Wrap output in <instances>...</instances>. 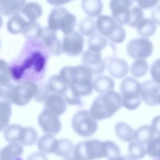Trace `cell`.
<instances>
[{
  "label": "cell",
  "instance_id": "1",
  "mask_svg": "<svg viewBox=\"0 0 160 160\" xmlns=\"http://www.w3.org/2000/svg\"><path fill=\"white\" fill-rule=\"evenodd\" d=\"M122 106L120 94L112 91L98 96L90 108L89 113L96 121L111 118Z\"/></svg>",
  "mask_w": 160,
  "mask_h": 160
},
{
  "label": "cell",
  "instance_id": "2",
  "mask_svg": "<svg viewBox=\"0 0 160 160\" xmlns=\"http://www.w3.org/2000/svg\"><path fill=\"white\" fill-rule=\"evenodd\" d=\"M76 23L74 14L66 8H58L53 9L49 13L47 28L54 32L61 30L64 35H67L74 31Z\"/></svg>",
  "mask_w": 160,
  "mask_h": 160
},
{
  "label": "cell",
  "instance_id": "3",
  "mask_svg": "<svg viewBox=\"0 0 160 160\" xmlns=\"http://www.w3.org/2000/svg\"><path fill=\"white\" fill-rule=\"evenodd\" d=\"M122 106L129 110L137 109L141 104V84L134 78H126L120 84Z\"/></svg>",
  "mask_w": 160,
  "mask_h": 160
},
{
  "label": "cell",
  "instance_id": "4",
  "mask_svg": "<svg viewBox=\"0 0 160 160\" xmlns=\"http://www.w3.org/2000/svg\"><path fill=\"white\" fill-rule=\"evenodd\" d=\"M73 158L76 160H94L104 158L102 141L91 139L82 141L73 148Z\"/></svg>",
  "mask_w": 160,
  "mask_h": 160
},
{
  "label": "cell",
  "instance_id": "5",
  "mask_svg": "<svg viewBox=\"0 0 160 160\" xmlns=\"http://www.w3.org/2000/svg\"><path fill=\"white\" fill-rule=\"evenodd\" d=\"M72 127L74 131L80 136L90 137L98 129V122L86 110H80L72 119Z\"/></svg>",
  "mask_w": 160,
  "mask_h": 160
},
{
  "label": "cell",
  "instance_id": "6",
  "mask_svg": "<svg viewBox=\"0 0 160 160\" xmlns=\"http://www.w3.org/2000/svg\"><path fill=\"white\" fill-rule=\"evenodd\" d=\"M76 69V78L72 84L68 87L80 98L87 96L93 89L92 74L82 65L77 66Z\"/></svg>",
  "mask_w": 160,
  "mask_h": 160
},
{
  "label": "cell",
  "instance_id": "7",
  "mask_svg": "<svg viewBox=\"0 0 160 160\" xmlns=\"http://www.w3.org/2000/svg\"><path fill=\"white\" fill-rule=\"evenodd\" d=\"M38 86L32 81H24L14 86L11 92L12 103L19 106L28 104L36 95Z\"/></svg>",
  "mask_w": 160,
  "mask_h": 160
},
{
  "label": "cell",
  "instance_id": "8",
  "mask_svg": "<svg viewBox=\"0 0 160 160\" xmlns=\"http://www.w3.org/2000/svg\"><path fill=\"white\" fill-rule=\"evenodd\" d=\"M128 55L136 60H145L153 51L152 42L147 38H137L131 40L127 44Z\"/></svg>",
  "mask_w": 160,
  "mask_h": 160
},
{
  "label": "cell",
  "instance_id": "9",
  "mask_svg": "<svg viewBox=\"0 0 160 160\" xmlns=\"http://www.w3.org/2000/svg\"><path fill=\"white\" fill-rule=\"evenodd\" d=\"M84 40L81 34L77 31L64 35L61 43L62 52L68 56H77L83 51Z\"/></svg>",
  "mask_w": 160,
  "mask_h": 160
},
{
  "label": "cell",
  "instance_id": "10",
  "mask_svg": "<svg viewBox=\"0 0 160 160\" xmlns=\"http://www.w3.org/2000/svg\"><path fill=\"white\" fill-rule=\"evenodd\" d=\"M134 1L129 0H112L109 2L112 18L120 25L127 24L130 18L131 8Z\"/></svg>",
  "mask_w": 160,
  "mask_h": 160
},
{
  "label": "cell",
  "instance_id": "11",
  "mask_svg": "<svg viewBox=\"0 0 160 160\" xmlns=\"http://www.w3.org/2000/svg\"><path fill=\"white\" fill-rule=\"evenodd\" d=\"M38 121L39 126L46 134L54 136L59 133L61 129V122L59 116L46 110L39 114Z\"/></svg>",
  "mask_w": 160,
  "mask_h": 160
},
{
  "label": "cell",
  "instance_id": "12",
  "mask_svg": "<svg viewBox=\"0 0 160 160\" xmlns=\"http://www.w3.org/2000/svg\"><path fill=\"white\" fill-rule=\"evenodd\" d=\"M82 66L86 68L92 74L102 73L106 68V62L101 58V52L86 51L82 56Z\"/></svg>",
  "mask_w": 160,
  "mask_h": 160
},
{
  "label": "cell",
  "instance_id": "13",
  "mask_svg": "<svg viewBox=\"0 0 160 160\" xmlns=\"http://www.w3.org/2000/svg\"><path fill=\"white\" fill-rule=\"evenodd\" d=\"M159 84L153 80L141 84L140 98L146 104L154 106L159 104Z\"/></svg>",
  "mask_w": 160,
  "mask_h": 160
},
{
  "label": "cell",
  "instance_id": "14",
  "mask_svg": "<svg viewBox=\"0 0 160 160\" xmlns=\"http://www.w3.org/2000/svg\"><path fill=\"white\" fill-rule=\"evenodd\" d=\"M67 103L62 95L49 94L44 102V109L58 116L62 114L66 110Z\"/></svg>",
  "mask_w": 160,
  "mask_h": 160
},
{
  "label": "cell",
  "instance_id": "15",
  "mask_svg": "<svg viewBox=\"0 0 160 160\" xmlns=\"http://www.w3.org/2000/svg\"><path fill=\"white\" fill-rule=\"evenodd\" d=\"M41 39L44 45L54 55L58 56L62 52L61 42L58 38L56 32L46 28L42 29Z\"/></svg>",
  "mask_w": 160,
  "mask_h": 160
},
{
  "label": "cell",
  "instance_id": "16",
  "mask_svg": "<svg viewBox=\"0 0 160 160\" xmlns=\"http://www.w3.org/2000/svg\"><path fill=\"white\" fill-rule=\"evenodd\" d=\"M117 22L111 16L100 15L98 17L96 22V28L99 33L108 38L116 29Z\"/></svg>",
  "mask_w": 160,
  "mask_h": 160
},
{
  "label": "cell",
  "instance_id": "17",
  "mask_svg": "<svg viewBox=\"0 0 160 160\" xmlns=\"http://www.w3.org/2000/svg\"><path fill=\"white\" fill-rule=\"evenodd\" d=\"M26 127L19 124L8 125L4 131V138L5 140L10 143H19L22 145L24 135Z\"/></svg>",
  "mask_w": 160,
  "mask_h": 160
},
{
  "label": "cell",
  "instance_id": "18",
  "mask_svg": "<svg viewBox=\"0 0 160 160\" xmlns=\"http://www.w3.org/2000/svg\"><path fill=\"white\" fill-rule=\"evenodd\" d=\"M18 12L31 24L41 16L42 8L38 2H26Z\"/></svg>",
  "mask_w": 160,
  "mask_h": 160
},
{
  "label": "cell",
  "instance_id": "19",
  "mask_svg": "<svg viewBox=\"0 0 160 160\" xmlns=\"http://www.w3.org/2000/svg\"><path fill=\"white\" fill-rule=\"evenodd\" d=\"M107 69L112 76L119 79L128 74L129 66L125 60L120 58H113L109 61Z\"/></svg>",
  "mask_w": 160,
  "mask_h": 160
},
{
  "label": "cell",
  "instance_id": "20",
  "mask_svg": "<svg viewBox=\"0 0 160 160\" xmlns=\"http://www.w3.org/2000/svg\"><path fill=\"white\" fill-rule=\"evenodd\" d=\"M23 146L19 143H10L0 150V160H22Z\"/></svg>",
  "mask_w": 160,
  "mask_h": 160
},
{
  "label": "cell",
  "instance_id": "21",
  "mask_svg": "<svg viewBox=\"0 0 160 160\" xmlns=\"http://www.w3.org/2000/svg\"><path fill=\"white\" fill-rule=\"evenodd\" d=\"M29 24L19 12H17L11 16L7 22L6 27L9 32L13 34H18L22 32Z\"/></svg>",
  "mask_w": 160,
  "mask_h": 160
},
{
  "label": "cell",
  "instance_id": "22",
  "mask_svg": "<svg viewBox=\"0 0 160 160\" xmlns=\"http://www.w3.org/2000/svg\"><path fill=\"white\" fill-rule=\"evenodd\" d=\"M113 79L107 76H99L92 81V88L98 92L103 94L113 91Z\"/></svg>",
  "mask_w": 160,
  "mask_h": 160
},
{
  "label": "cell",
  "instance_id": "23",
  "mask_svg": "<svg viewBox=\"0 0 160 160\" xmlns=\"http://www.w3.org/2000/svg\"><path fill=\"white\" fill-rule=\"evenodd\" d=\"M56 138L52 135L46 134L41 136L38 141V148L40 152L44 154L54 153L58 144Z\"/></svg>",
  "mask_w": 160,
  "mask_h": 160
},
{
  "label": "cell",
  "instance_id": "24",
  "mask_svg": "<svg viewBox=\"0 0 160 160\" xmlns=\"http://www.w3.org/2000/svg\"><path fill=\"white\" fill-rule=\"evenodd\" d=\"M26 3L23 0L0 1V14L9 16L18 12Z\"/></svg>",
  "mask_w": 160,
  "mask_h": 160
},
{
  "label": "cell",
  "instance_id": "25",
  "mask_svg": "<svg viewBox=\"0 0 160 160\" xmlns=\"http://www.w3.org/2000/svg\"><path fill=\"white\" fill-rule=\"evenodd\" d=\"M154 132L150 126L143 125L134 131V141L144 146L154 137Z\"/></svg>",
  "mask_w": 160,
  "mask_h": 160
},
{
  "label": "cell",
  "instance_id": "26",
  "mask_svg": "<svg viewBox=\"0 0 160 160\" xmlns=\"http://www.w3.org/2000/svg\"><path fill=\"white\" fill-rule=\"evenodd\" d=\"M114 131L119 139L124 142L134 141V130L127 123L119 122L116 124Z\"/></svg>",
  "mask_w": 160,
  "mask_h": 160
},
{
  "label": "cell",
  "instance_id": "27",
  "mask_svg": "<svg viewBox=\"0 0 160 160\" xmlns=\"http://www.w3.org/2000/svg\"><path fill=\"white\" fill-rule=\"evenodd\" d=\"M83 11L89 17H96L101 15L103 4L99 0H83L81 2Z\"/></svg>",
  "mask_w": 160,
  "mask_h": 160
},
{
  "label": "cell",
  "instance_id": "28",
  "mask_svg": "<svg viewBox=\"0 0 160 160\" xmlns=\"http://www.w3.org/2000/svg\"><path fill=\"white\" fill-rule=\"evenodd\" d=\"M136 28L138 34L143 38H149L156 31L157 24L150 18H142Z\"/></svg>",
  "mask_w": 160,
  "mask_h": 160
},
{
  "label": "cell",
  "instance_id": "29",
  "mask_svg": "<svg viewBox=\"0 0 160 160\" xmlns=\"http://www.w3.org/2000/svg\"><path fill=\"white\" fill-rule=\"evenodd\" d=\"M107 44L108 39L106 37L99 32H94L88 39V49L93 52H101Z\"/></svg>",
  "mask_w": 160,
  "mask_h": 160
},
{
  "label": "cell",
  "instance_id": "30",
  "mask_svg": "<svg viewBox=\"0 0 160 160\" xmlns=\"http://www.w3.org/2000/svg\"><path fill=\"white\" fill-rule=\"evenodd\" d=\"M47 86L49 92L60 95H63L68 87L59 75L51 76L48 80Z\"/></svg>",
  "mask_w": 160,
  "mask_h": 160
},
{
  "label": "cell",
  "instance_id": "31",
  "mask_svg": "<svg viewBox=\"0 0 160 160\" xmlns=\"http://www.w3.org/2000/svg\"><path fill=\"white\" fill-rule=\"evenodd\" d=\"M73 144L68 139H61L58 141L54 153L56 155L66 158L70 156L73 150Z\"/></svg>",
  "mask_w": 160,
  "mask_h": 160
},
{
  "label": "cell",
  "instance_id": "32",
  "mask_svg": "<svg viewBox=\"0 0 160 160\" xmlns=\"http://www.w3.org/2000/svg\"><path fill=\"white\" fill-rule=\"evenodd\" d=\"M11 113V104L0 101V132L9 125Z\"/></svg>",
  "mask_w": 160,
  "mask_h": 160
},
{
  "label": "cell",
  "instance_id": "33",
  "mask_svg": "<svg viewBox=\"0 0 160 160\" xmlns=\"http://www.w3.org/2000/svg\"><path fill=\"white\" fill-rule=\"evenodd\" d=\"M42 32V29L40 24L35 21L28 25L23 31L22 32L23 36L27 39L30 40H34L38 38H41Z\"/></svg>",
  "mask_w": 160,
  "mask_h": 160
},
{
  "label": "cell",
  "instance_id": "34",
  "mask_svg": "<svg viewBox=\"0 0 160 160\" xmlns=\"http://www.w3.org/2000/svg\"><path fill=\"white\" fill-rule=\"evenodd\" d=\"M104 158L108 159L120 156L121 151L118 145L111 141H102Z\"/></svg>",
  "mask_w": 160,
  "mask_h": 160
},
{
  "label": "cell",
  "instance_id": "35",
  "mask_svg": "<svg viewBox=\"0 0 160 160\" xmlns=\"http://www.w3.org/2000/svg\"><path fill=\"white\" fill-rule=\"evenodd\" d=\"M148 68V64L146 60H136L131 65L130 71L134 77L139 78L146 74Z\"/></svg>",
  "mask_w": 160,
  "mask_h": 160
},
{
  "label": "cell",
  "instance_id": "36",
  "mask_svg": "<svg viewBox=\"0 0 160 160\" xmlns=\"http://www.w3.org/2000/svg\"><path fill=\"white\" fill-rule=\"evenodd\" d=\"M96 30V22L91 18H83L79 24L80 34L83 36H90Z\"/></svg>",
  "mask_w": 160,
  "mask_h": 160
},
{
  "label": "cell",
  "instance_id": "37",
  "mask_svg": "<svg viewBox=\"0 0 160 160\" xmlns=\"http://www.w3.org/2000/svg\"><path fill=\"white\" fill-rule=\"evenodd\" d=\"M128 151L129 153V155L136 160L143 158L146 154V148L136 141H132L129 143Z\"/></svg>",
  "mask_w": 160,
  "mask_h": 160
},
{
  "label": "cell",
  "instance_id": "38",
  "mask_svg": "<svg viewBox=\"0 0 160 160\" xmlns=\"http://www.w3.org/2000/svg\"><path fill=\"white\" fill-rule=\"evenodd\" d=\"M144 16V12L142 9L138 6L132 7L130 11V18L127 24L129 27L136 28L139 22L142 20Z\"/></svg>",
  "mask_w": 160,
  "mask_h": 160
},
{
  "label": "cell",
  "instance_id": "39",
  "mask_svg": "<svg viewBox=\"0 0 160 160\" xmlns=\"http://www.w3.org/2000/svg\"><path fill=\"white\" fill-rule=\"evenodd\" d=\"M146 145V153L152 158H159L160 149L159 137H154Z\"/></svg>",
  "mask_w": 160,
  "mask_h": 160
},
{
  "label": "cell",
  "instance_id": "40",
  "mask_svg": "<svg viewBox=\"0 0 160 160\" xmlns=\"http://www.w3.org/2000/svg\"><path fill=\"white\" fill-rule=\"evenodd\" d=\"M10 68L6 61L0 59V84H8L11 80Z\"/></svg>",
  "mask_w": 160,
  "mask_h": 160
},
{
  "label": "cell",
  "instance_id": "41",
  "mask_svg": "<svg viewBox=\"0 0 160 160\" xmlns=\"http://www.w3.org/2000/svg\"><path fill=\"white\" fill-rule=\"evenodd\" d=\"M14 87L12 84H0V101L12 104L11 92Z\"/></svg>",
  "mask_w": 160,
  "mask_h": 160
},
{
  "label": "cell",
  "instance_id": "42",
  "mask_svg": "<svg viewBox=\"0 0 160 160\" xmlns=\"http://www.w3.org/2000/svg\"><path fill=\"white\" fill-rule=\"evenodd\" d=\"M38 132L36 130L32 127H26L24 138L22 146H29L33 145L37 141Z\"/></svg>",
  "mask_w": 160,
  "mask_h": 160
},
{
  "label": "cell",
  "instance_id": "43",
  "mask_svg": "<svg viewBox=\"0 0 160 160\" xmlns=\"http://www.w3.org/2000/svg\"><path fill=\"white\" fill-rule=\"evenodd\" d=\"M126 38V31L124 28L120 25L118 24L116 29L112 33L111 36H109L107 39L110 41L115 42V43H121L124 41Z\"/></svg>",
  "mask_w": 160,
  "mask_h": 160
},
{
  "label": "cell",
  "instance_id": "44",
  "mask_svg": "<svg viewBox=\"0 0 160 160\" xmlns=\"http://www.w3.org/2000/svg\"><path fill=\"white\" fill-rule=\"evenodd\" d=\"M49 95V91L47 84L42 83L38 86V90L34 99L37 102H44Z\"/></svg>",
  "mask_w": 160,
  "mask_h": 160
},
{
  "label": "cell",
  "instance_id": "45",
  "mask_svg": "<svg viewBox=\"0 0 160 160\" xmlns=\"http://www.w3.org/2000/svg\"><path fill=\"white\" fill-rule=\"evenodd\" d=\"M151 74L154 81L159 84V72H160V62L159 59H158L156 60L151 66Z\"/></svg>",
  "mask_w": 160,
  "mask_h": 160
},
{
  "label": "cell",
  "instance_id": "46",
  "mask_svg": "<svg viewBox=\"0 0 160 160\" xmlns=\"http://www.w3.org/2000/svg\"><path fill=\"white\" fill-rule=\"evenodd\" d=\"M138 7L141 9H149L156 6H158L159 1L153 0H145V1H137Z\"/></svg>",
  "mask_w": 160,
  "mask_h": 160
},
{
  "label": "cell",
  "instance_id": "47",
  "mask_svg": "<svg viewBox=\"0 0 160 160\" xmlns=\"http://www.w3.org/2000/svg\"><path fill=\"white\" fill-rule=\"evenodd\" d=\"M27 160H48V159L45 154L40 151H38V152H34L30 154L28 156Z\"/></svg>",
  "mask_w": 160,
  "mask_h": 160
},
{
  "label": "cell",
  "instance_id": "48",
  "mask_svg": "<svg viewBox=\"0 0 160 160\" xmlns=\"http://www.w3.org/2000/svg\"><path fill=\"white\" fill-rule=\"evenodd\" d=\"M152 129L154 134H156L159 136V116H157L154 118L152 121V126H151Z\"/></svg>",
  "mask_w": 160,
  "mask_h": 160
},
{
  "label": "cell",
  "instance_id": "49",
  "mask_svg": "<svg viewBox=\"0 0 160 160\" xmlns=\"http://www.w3.org/2000/svg\"><path fill=\"white\" fill-rule=\"evenodd\" d=\"M151 16H152L151 19L153 20L157 24V25L159 24V5H158L157 7L155 8V9L152 11V12L151 13Z\"/></svg>",
  "mask_w": 160,
  "mask_h": 160
},
{
  "label": "cell",
  "instance_id": "50",
  "mask_svg": "<svg viewBox=\"0 0 160 160\" xmlns=\"http://www.w3.org/2000/svg\"><path fill=\"white\" fill-rule=\"evenodd\" d=\"M108 160H136V159H134L129 155H126V156H118L116 158L109 159Z\"/></svg>",
  "mask_w": 160,
  "mask_h": 160
},
{
  "label": "cell",
  "instance_id": "51",
  "mask_svg": "<svg viewBox=\"0 0 160 160\" xmlns=\"http://www.w3.org/2000/svg\"><path fill=\"white\" fill-rule=\"evenodd\" d=\"M49 3L56 6H58L59 5H62L64 3H66V2L65 1H48Z\"/></svg>",
  "mask_w": 160,
  "mask_h": 160
},
{
  "label": "cell",
  "instance_id": "52",
  "mask_svg": "<svg viewBox=\"0 0 160 160\" xmlns=\"http://www.w3.org/2000/svg\"><path fill=\"white\" fill-rule=\"evenodd\" d=\"M63 160H76V159L72 157V156H68V157L64 158L63 159Z\"/></svg>",
  "mask_w": 160,
  "mask_h": 160
},
{
  "label": "cell",
  "instance_id": "53",
  "mask_svg": "<svg viewBox=\"0 0 160 160\" xmlns=\"http://www.w3.org/2000/svg\"><path fill=\"white\" fill-rule=\"evenodd\" d=\"M2 23H3V21H2V18L1 17V16L0 15V28H1L2 25Z\"/></svg>",
  "mask_w": 160,
  "mask_h": 160
},
{
  "label": "cell",
  "instance_id": "54",
  "mask_svg": "<svg viewBox=\"0 0 160 160\" xmlns=\"http://www.w3.org/2000/svg\"><path fill=\"white\" fill-rule=\"evenodd\" d=\"M0 46H1V41H0Z\"/></svg>",
  "mask_w": 160,
  "mask_h": 160
}]
</instances>
